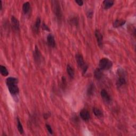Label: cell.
Masks as SVG:
<instances>
[{
  "label": "cell",
  "mask_w": 136,
  "mask_h": 136,
  "mask_svg": "<svg viewBox=\"0 0 136 136\" xmlns=\"http://www.w3.org/2000/svg\"><path fill=\"white\" fill-rule=\"evenodd\" d=\"M113 63L112 61L107 58H103L99 62V68L102 70H106L110 69L112 67Z\"/></svg>",
  "instance_id": "1"
},
{
  "label": "cell",
  "mask_w": 136,
  "mask_h": 136,
  "mask_svg": "<svg viewBox=\"0 0 136 136\" xmlns=\"http://www.w3.org/2000/svg\"><path fill=\"white\" fill-rule=\"evenodd\" d=\"M76 61L79 67L82 69L83 72L86 73L88 68V66L84 62L83 57L82 56V55L79 54H77L76 56Z\"/></svg>",
  "instance_id": "2"
},
{
  "label": "cell",
  "mask_w": 136,
  "mask_h": 136,
  "mask_svg": "<svg viewBox=\"0 0 136 136\" xmlns=\"http://www.w3.org/2000/svg\"><path fill=\"white\" fill-rule=\"evenodd\" d=\"M95 34L97 39V41L98 45L100 47L102 48L103 47V39L102 35L98 30H96L95 31Z\"/></svg>",
  "instance_id": "3"
},
{
  "label": "cell",
  "mask_w": 136,
  "mask_h": 136,
  "mask_svg": "<svg viewBox=\"0 0 136 136\" xmlns=\"http://www.w3.org/2000/svg\"><path fill=\"white\" fill-rule=\"evenodd\" d=\"M54 11H55V14L56 16V18L58 19L59 20H61L62 18V12L60 8V6L59 4L56 3L54 4Z\"/></svg>",
  "instance_id": "4"
},
{
  "label": "cell",
  "mask_w": 136,
  "mask_h": 136,
  "mask_svg": "<svg viewBox=\"0 0 136 136\" xmlns=\"http://www.w3.org/2000/svg\"><path fill=\"white\" fill-rule=\"evenodd\" d=\"M11 24L13 28L15 31H18L19 30V22L18 19L14 16L11 18Z\"/></svg>",
  "instance_id": "5"
},
{
  "label": "cell",
  "mask_w": 136,
  "mask_h": 136,
  "mask_svg": "<svg viewBox=\"0 0 136 136\" xmlns=\"http://www.w3.org/2000/svg\"><path fill=\"white\" fill-rule=\"evenodd\" d=\"M100 95H101V96H102V98L107 103L110 102V101L111 100V97L110 95L108 94V92L105 90V89H103V90L101 91Z\"/></svg>",
  "instance_id": "6"
},
{
  "label": "cell",
  "mask_w": 136,
  "mask_h": 136,
  "mask_svg": "<svg viewBox=\"0 0 136 136\" xmlns=\"http://www.w3.org/2000/svg\"><path fill=\"white\" fill-rule=\"evenodd\" d=\"M80 115L81 118L85 121H88L90 119V114L87 110H83L80 113Z\"/></svg>",
  "instance_id": "7"
},
{
  "label": "cell",
  "mask_w": 136,
  "mask_h": 136,
  "mask_svg": "<svg viewBox=\"0 0 136 136\" xmlns=\"http://www.w3.org/2000/svg\"><path fill=\"white\" fill-rule=\"evenodd\" d=\"M7 87H8L9 91L12 95H16L19 93V90L17 85H11V86H7Z\"/></svg>",
  "instance_id": "8"
},
{
  "label": "cell",
  "mask_w": 136,
  "mask_h": 136,
  "mask_svg": "<svg viewBox=\"0 0 136 136\" xmlns=\"http://www.w3.org/2000/svg\"><path fill=\"white\" fill-rule=\"evenodd\" d=\"M18 83V80L13 77H9L7 78L6 80V83L7 85V86H11V85H17Z\"/></svg>",
  "instance_id": "9"
},
{
  "label": "cell",
  "mask_w": 136,
  "mask_h": 136,
  "mask_svg": "<svg viewBox=\"0 0 136 136\" xmlns=\"http://www.w3.org/2000/svg\"><path fill=\"white\" fill-rule=\"evenodd\" d=\"M47 43L48 45L52 47H54L55 46V42L54 38L52 34H49L47 38Z\"/></svg>",
  "instance_id": "10"
},
{
  "label": "cell",
  "mask_w": 136,
  "mask_h": 136,
  "mask_svg": "<svg viewBox=\"0 0 136 136\" xmlns=\"http://www.w3.org/2000/svg\"><path fill=\"white\" fill-rule=\"evenodd\" d=\"M126 23V21L122 20V19H117L113 22V27L115 28H118V27H121Z\"/></svg>",
  "instance_id": "11"
},
{
  "label": "cell",
  "mask_w": 136,
  "mask_h": 136,
  "mask_svg": "<svg viewBox=\"0 0 136 136\" xmlns=\"http://www.w3.org/2000/svg\"><path fill=\"white\" fill-rule=\"evenodd\" d=\"M114 4V1L111 0H105L103 2L104 8L105 9H108Z\"/></svg>",
  "instance_id": "12"
},
{
  "label": "cell",
  "mask_w": 136,
  "mask_h": 136,
  "mask_svg": "<svg viewBox=\"0 0 136 136\" xmlns=\"http://www.w3.org/2000/svg\"><path fill=\"white\" fill-rule=\"evenodd\" d=\"M102 70H101L100 68H97L95 70L94 72V76L96 79L99 80L102 78L103 73Z\"/></svg>",
  "instance_id": "13"
},
{
  "label": "cell",
  "mask_w": 136,
  "mask_h": 136,
  "mask_svg": "<svg viewBox=\"0 0 136 136\" xmlns=\"http://www.w3.org/2000/svg\"><path fill=\"white\" fill-rule=\"evenodd\" d=\"M41 19L40 18H37L35 23V25L34 26V30L35 31V32L38 33V32H39V29H40V26H41Z\"/></svg>",
  "instance_id": "14"
},
{
  "label": "cell",
  "mask_w": 136,
  "mask_h": 136,
  "mask_svg": "<svg viewBox=\"0 0 136 136\" xmlns=\"http://www.w3.org/2000/svg\"><path fill=\"white\" fill-rule=\"evenodd\" d=\"M67 71L68 74L69 75L70 77L71 78H73V77H74L75 76V71L73 68L70 64H68L67 65Z\"/></svg>",
  "instance_id": "15"
},
{
  "label": "cell",
  "mask_w": 136,
  "mask_h": 136,
  "mask_svg": "<svg viewBox=\"0 0 136 136\" xmlns=\"http://www.w3.org/2000/svg\"><path fill=\"white\" fill-rule=\"evenodd\" d=\"M30 8V3L29 2H26L24 4H23L22 10L25 14H27L29 12Z\"/></svg>",
  "instance_id": "16"
},
{
  "label": "cell",
  "mask_w": 136,
  "mask_h": 136,
  "mask_svg": "<svg viewBox=\"0 0 136 136\" xmlns=\"http://www.w3.org/2000/svg\"><path fill=\"white\" fill-rule=\"evenodd\" d=\"M126 84V80L125 78L123 77H120L118 79L117 82H116V85H117V86L119 87L122 86V85Z\"/></svg>",
  "instance_id": "17"
},
{
  "label": "cell",
  "mask_w": 136,
  "mask_h": 136,
  "mask_svg": "<svg viewBox=\"0 0 136 136\" xmlns=\"http://www.w3.org/2000/svg\"><path fill=\"white\" fill-rule=\"evenodd\" d=\"M0 72H1V75L4 77L7 76L9 75V72L7 71V69L3 65L0 66Z\"/></svg>",
  "instance_id": "18"
},
{
  "label": "cell",
  "mask_w": 136,
  "mask_h": 136,
  "mask_svg": "<svg viewBox=\"0 0 136 136\" xmlns=\"http://www.w3.org/2000/svg\"><path fill=\"white\" fill-rule=\"evenodd\" d=\"M34 57L36 61H37L39 62V61L40 60V58H41V53L40 52V50L38 49L37 47V46H36L35 49V54H34Z\"/></svg>",
  "instance_id": "19"
},
{
  "label": "cell",
  "mask_w": 136,
  "mask_h": 136,
  "mask_svg": "<svg viewBox=\"0 0 136 136\" xmlns=\"http://www.w3.org/2000/svg\"><path fill=\"white\" fill-rule=\"evenodd\" d=\"M93 112L95 114V115L98 118H100L103 116V113L102 111H101L98 108H93Z\"/></svg>",
  "instance_id": "20"
},
{
  "label": "cell",
  "mask_w": 136,
  "mask_h": 136,
  "mask_svg": "<svg viewBox=\"0 0 136 136\" xmlns=\"http://www.w3.org/2000/svg\"><path fill=\"white\" fill-rule=\"evenodd\" d=\"M17 123H18V131H19V133H20V134H22L23 133H24V129H23V127H22V124L20 121V120H19V119H18L17 120Z\"/></svg>",
  "instance_id": "21"
},
{
  "label": "cell",
  "mask_w": 136,
  "mask_h": 136,
  "mask_svg": "<svg viewBox=\"0 0 136 136\" xmlns=\"http://www.w3.org/2000/svg\"><path fill=\"white\" fill-rule=\"evenodd\" d=\"M93 92H94V86H93V85L91 84L90 85L89 89H88V94L91 95L93 94Z\"/></svg>",
  "instance_id": "22"
},
{
  "label": "cell",
  "mask_w": 136,
  "mask_h": 136,
  "mask_svg": "<svg viewBox=\"0 0 136 136\" xmlns=\"http://www.w3.org/2000/svg\"><path fill=\"white\" fill-rule=\"evenodd\" d=\"M46 127L47 128V129L48 131L49 132V133L50 134H53V130L52 129V128L50 127L49 124H46Z\"/></svg>",
  "instance_id": "23"
},
{
  "label": "cell",
  "mask_w": 136,
  "mask_h": 136,
  "mask_svg": "<svg viewBox=\"0 0 136 136\" xmlns=\"http://www.w3.org/2000/svg\"><path fill=\"white\" fill-rule=\"evenodd\" d=\"M75 2L76 3H77V4L79 6H82L84 4V2L83 1H81V0H76Z\"/></svg>",
  "instance_id": "24"
},
{
  "label": "cell",
  "mask_w": 136,
  "mask_h": 136,
  "mask_svg": "<svg viewBox=\"0 0 136 136\" xmlns=\"http://www.w3.org/2000/svg\"><path fill=\"white\" fill-rule=\"evenodd\" d=\"M43 29L44 30H47V31H49V29L48 27L46 26L45 24H43Z\"/></svg>",
  "instance_id": "25"
},
{
  "label": "cell",
  "mask_w": 136,
  "mask_h": 136,
  "mask_svg": "<svg viewBox=\"0 0 136 136\" xmlns=\"http://www.w3.org/2000/svg\"><path fill=\"white\" fill-rule=\"evenodd\" d=\"M0 5H1V10L2 9V1H0Z\"/></svg>",
  "instance_id": "26"
}]
</instances>
